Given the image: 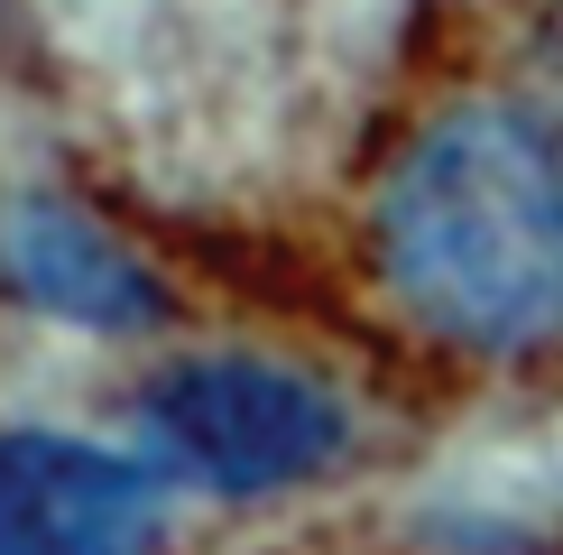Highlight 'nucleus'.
Segmentation results:
<instances>
[{
	"mask_svg": "<svg viewBox=\"0 0 563 555\" xmlns=\"http://www.w3.org/2000/svg\"><path fill=\"white\" fill-rule=\"evenodd\" d=\"M379 278L453 352L563 342V149L527 111L426 121L379 185Z\"/></svg>",
	"mask_w": 563,
	"mask_h": 555,
	"instance_id": "1",
	"label": "nucleus"
},
{
	"mask_svg": "<svg viewBox=\"0 0 563 555\" xmlns=\"http://www.w3.org/2000/svg\"><path fill=\"white\" fill-rule=\"evenodd\" d=\"M148 435L213 491H287L351 445V416L277 361H176L148 389Z\"/></svg>",
	"mask_w": 563,
	"mask_h": 555,
	"instance_id": "2",
	"label": "nucleus"
},
{
	"mask_svg": "<svg viewBox=\"0 0 563 555\" xmlns=\"http://www.w3.org/2000/svg\"><path fill=\"white\" fill-rule=\"evenodd\" d=\"M167 509L139 463L75 435H0V555H157Z\"/></svg>",
	"mask_w": 563,
	"mask_h": 555,
	"instance_id": "3",
	"label": "nucleus"
},
{
	"mask_svg": "<svg viewBox=\"0 0 563 555\" xmlns=\"http://www.w3.org/2000/svg\"><path fill=\"white\" fill-rule=\"evenodd\" d=\"M0 250H10V278L37 296L46 315H75V324H157V287L148 269L130 260L121 241H102L75 204L56 195H29L0 231Z\"/></svg>",
	"mask_w": 563,
	"mask_h": 555,
	"instance_id": "4",
	"label": "nucleus"
}]
</instances>
